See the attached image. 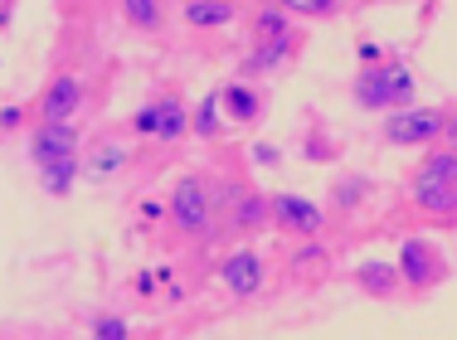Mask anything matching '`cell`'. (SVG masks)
I'll list each match as a JSON object with an SVG mask.
<instances>
[{"instance_id":"6da1fadb","label":"cell","mask_w":457,"mask_h":340,"mask_svg":"<svg viewBox=\"0 0 457 340\" xmlns=\"http://www.w3.org/2000/svg\"><path fill=\"white\" fill-rule=\"evenodd\" d=\"M409 204L423 224L457 228V151L453 146L423 151L419 170L409 180Z\"/></svg>"},{"instance_id":"7a4b0ae2","label":"cell","mask_w":457,"mask_h":340,"mask_svg":"<svg viewBox=\"0 0 457 340\" xmlns=\"http://www.w3.org/2000/svg\"><path fill=\"white\" fill-rule=\"evenodd\" d=\"M166 224L176 228L180 238H195V244H210L224 228L220 200H214V180L204 170H190L170 185L166 195Z\"/></svg>"},{"instance_id":"3957f363","label":"cell","mask_w":457,"mask_h":340,"mask_svg":"<svg viewBox=\"0 0 457 340\" xmlns=\"http://www.w3.org/2000/svg\"><path fill=\"white\" fill-rule=\"evenodd\" d=\"M413 93H419V73L404 59H389L379 69H361L351 83V103L361 112H385V117L413 107Z\"/></svg>"},{"instance_id":"277c9868","label":"cell","mask_w":457,"mask_h":340,"mask_svg":"<svg viewBox=\"0 0 457 340\" xmlns=\"http://www.w3.org/2000/svg\"><path fill=\"white\" fill-rule=\"evenodd\" d=\"M448 122H453V107H404V112H389L385 122H379V137L389 141V146H419V151H433L443 146V137H448Z\"/></svg>"},{"instance_id":"5b68a950","label":"cell","mask_w":457,"mask_h":340,"mask_svg":"<svg viewBox=\"0 0 457 340\" xmlns=\"http://www.w3.org/2000/svg\"><path fill=\"white\" fill-rule=\"evenodd\" d=\"M190 122H195V107L185 103L176 87H161L156 97H146L137 107L127 127L137 137H151V141H180V137H190Z\"/></svg>"},{"instance_id":"8992f818","label":"cell","mask_w":457,"mask_h":340,"mask_svg":"<svg viewBox=\"0 0 457 340\" xmlns=\"http://www.w3.org/2000/svg\"><path fill=\"white\" fill-rule=\"evenodd\" d=\"M395 262H399V272H404V287L413 292V297H428V292H438L443 282H448V253L423 234L399 238V258Z\"/></svg>"},{"instance_id":"52a82bcc","label":"cell","mask_w":457,"mask_h":340,"mask_svg":"<svg viewBox=\"0 0 457 340\" xmlns=\"http://www.w3.org/2000/svg\"><path fill=\"white\" fill-rule=\"evenodd\" d=\"M83 97H88V87H83L79 73H54V79L45 83V93L35 97V127H63L79 117Z\"/></svg>"},{"instance_id":"ba28073f","label":"cell","mask_w":457,"mask_h":340,"mask_svg":"<svg viewBox=\"0 0 457 340\" xmlns=\"http://www.w3.org/2000/svg\"><path fill=\"white\" fill-rule=\"evenodd\" d=\"M220 282H224V292L228 297H238V302H248V297H258L263 292V282H268V258L258 253V248H228V253L220 258Z\"/></svg>"},{"instance_id":"9c48e42d","label":"cell","mask_w":457,"mask_h":340,"mask_svg":"<svg viewBox=\"0 0 457 340\" xmlns=\"http://www.w3.org/2000/svg\"><path fill=\"white\" fill-rule=\"evenodd\" d=\"M25 156L35 170H54L63 161H79V127L63 122V127H29L25 137Z\"/></svg>"},{"instance_id":"30bf717a","label":"cell","mask_w":457,"mask_h":340,"mask_svg":"<svg viewBox=\"0 0 457 340\" xmlns=\"http://www.w3.org/2000/svg\"><path fill=\"white\" fill-rule=\"evenodd\" d=\"M273 228H282L292 238H317L326 228V210L297 190H278L273 195Z\"/></svg>"},{"instance_id":"8fae6325","label":"cell","mask_w":457,"mask_h":340,"mask_svg":"<svg viewBox=\"0 0 457 340\" xmlns=\"http://www.w3.org/2000/svg\"><path fill=\"white\" fill-rule=\"evenodd\" d=\"M302 54V29H292V35H278V39H253L244 49V59H238V73L244 79H263V73H278V69H287L292 59Z\"/></svg>"},{"instance_id":"7c38bea8","label":"cell","mask_w":457,"mask_h":340,"mask_svg":"<svg viewBox=\"0 0 457 340\" xmlns=\"http://www.w3.org/2000/svg\"><path fill=\"white\" fill-rule=\"evenodd\" d=\"M355 287L365 292V297L375 302H399L404 297V272H399V262H385V258H365L355 262Z\"/></svg>"},{"instance_id":"4fadbf2b","label":"cell","mask_w":457,"mask_h":340,"mask_svg":"<svg viewBox=\"0 0 457 340\" xmlns=\"http://www.w3.org/2000/svg\"><path fill=\"white\" fill-rule=\"evenodd\" d=\"M263 112H268V97L258 93V83H248V79L224 83V117H228V122L258 127V122H263Z\"/></svg>"},{"instance_id":"5bb4252c","label":"cell","mask_w":457,"mask_h":340,"mask_svg":"<svg viewBox=\"0 0 457 340\" xmlns=\"http://www.w3.org/2000/svg\"><path fill=\"white\" fill-rule=\"evenodd\" d=\"M234 234H258V228H268L273 224V195H263V190H244V200L228 210L224 219Z\"/></svg>"},{"instance_id":"9a60e30c","label":"cell","mask_w":457,"mask_h":340,"mask_svg":"<svg viewBox=\"0 0 457 340\" xmlns=\"http://www.w3.org/2000/svg\"><path fill=\"white\" fill-rule=\"evenodd\" d=\"M365 200H375V180H370V175L341 170V175L331 180V210H336V214H355Z\"/></svg>"},{"instance_id":"2e32d148","label":"cell","mask_w":457,"mask_h":340,"mask_svg":"<svg viewBox=\"0 0 457 340\" xmlns=\"http://www.w3.org/2000/svg\"><path fill=\"white\" fill-rule=\"evenodd\" d=\"M180 20L190 29H224L238 20V5H228V0H185Z\"/></svg>"},{"instance_id":"e0dca14e","label":"cell","mask_w":457,"mask_h":340,"mask_svg":"<svg viewBox=\"0 0 457 340\" xmlns=\"http://www.w3.org/2000/svg\"><path fill=\"white\" fill-rule=\"evenodd\" d=\"M127 156H132V151H127V141L103 137L88 156H83V175H88V180H112V175L127 166Z\"/></svg>"},{"instance_id":"ac0fdd59","label":"cell","mask_w":457,"mask_h":340,"mask_svg":"<svg viewBox=\"0 0 457 340\" xmlns=\"http://www.w3.org/2000/svg\"><path fill=\"white\" fill-rule=\"evenodd\" d=\"M220 127H224V87H210V93L195 103L190 131H195L200 141H214V137H220Z\"/></svg>"},{"instance_id":"d6986e66","label":"cell","mask_w":457,"mask_h":340,"mask_svg":"<svg viewBox=\"0 0 457 340\" xmlns=\"http://www.w3.org/2000/svg\"><path fill=\"white\" fill-rule=\"evenodd\" d=\"M122 20L141 35H161L166 29V5L161 0H122Z\"/></svg>"},{"instance_id":"ffe728a7","label":"cell","mask_w":457,"mask_h":340,"mask_svg":"<svg viewBox=\"0 0 457 340\" xmlns=\"http://www.w3.org/2000/svg\"><path fill=\"white\" fill-rule=\"evenodd\" d=\"M297 29V20L287 15V5H258L253 10V39H278V35H292Z\"/></svg>"},{"instance_id":"44dd1931","label":"cell","mask_w":457,"mask_h":340,"mask_svg":"<svg viewBox=\"0 0 457 340\" xmlns=\"http://www.w3.org/2000/svg\"><path fill=\"white\" fill-rule=\"evenodd\" d=\"M79 175H83V156L79 161H63V166H54V170H39V185H45L49 200H69V190H73Z\"/></svg>"},{"instance_id":"7402d4cb","label":"cell","mask_w":457,"mask_h":340,"mask_svg":"<svg viewBox=\"0 0 457 340\" xmlns=\"http://www.w3.org/2000/svg\"><path fill=\"white\" fill-rule=\"evenodd\" d=\"M292 20H331L341 15V0H282Z\"/></svg>"},{"instance_id":"603a6c76","label":"cell","mask_w":457,"mask_h":340,"mask_svg":"<svg viewBox=\"0 0 457 340\" xmlns=\"http://www.w3.org/2000/svg\"><path fill=\"white\" fill-rule=\"evenodd\" d=\"M88 340H132V331H127V321L117 311H97Z\"/></svg>"},{"instance_id":"cb8c5ba5","label":"cell","mask_w":457,"mask_h":340,"mask_svg":"<svg viewBox=\"0 0 457 340\" xmlns=\"http://www.w3.org/2000/svg\"><path fill=\"white\" fill-rule=\"evenodd\" d=\"M302 156H307V161H336V156H341V146H336V141H326L321 127H312L307 141H302Z\"/></svg>"},{"instance_id":"d4e9b609","label":"cell","mask_w":457,"mask_h":340,"mask_svg":"<svg viewBox=\"0 0 457 340\" xmlns=\"http://www.w3.org/2000/svg\"><path fill=\"white\" fill-rule=\"evenodd\" d=\"M29 117H35V107H20V103H5V107H0V127H5V137H15V131L25 127Z\"/></svg>"},{"instance_id":"484cf974","label":"cell","mask_w":457,"mask_h":340,"mask_svg":"<svg viewBox=\"0 0 457 340\" xmlns=\"http://www.w3.org/2000/svg\"><path fill=\"white\" fill-rule=\"evenodd\" d=\"M248 161H253V166H282V151L273 146V141H253V146H248Z\"/></svg>"},{"instance_id":"4316f807","label":"cell","mask_w":457,"mask_h":340,"mask_svg":"<svg viewBox=\"0 0 457 340\" xmlns=\"http://www.w3.org/2000/svg\"><path fill=\"white\" fill-rule=\"evenodd\" d=\"M156 282H161V272H137V292H141V297H151Z\"/></svg>"},{"instance_id":"83f0119b","label":"cell","mask_w":457,"mask_h":340,"mask_svg":"<svg viewBox=\"0 0 457 340\" xmlns=\"http://www.w3.org/2000/svg\"><path fill=\"white\" fill-rule=\"evenodd\" d=\"M443 146L457 151V112H453V122H448V137H443Z\"/></svg>"}]
</instances>
